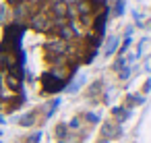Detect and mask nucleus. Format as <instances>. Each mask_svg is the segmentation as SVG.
I'll return each instance as SVG.
<instances>
[{
	"label": "nucleus",
	"mask_w": 151,
	"mask_h": 143,
	"mask_svg": "<svg viewBox=\"0 0 151 143\" xmlns=\"http://www.w3.org/2000/svg\"><path fill=\"white\" fill-rule=\"evenodd\" d=\"M6 2H9V4H13V6H19L23 0H6Z\"/></svg>",
	"instance_id": "obj_2"
},
{
	"label": "nucleus",
	"mask_w": 151,
	"mask_h": 143,
	"mask_svg": "<svg viewBox=\"0 0 151 143\" xmlns=\"http://www.w3.org/2000/svg\"><path fill=\"white\" fill-rule=\"evenodd\" d=\"M124 11V0H116V4H114V15H120Z\"/></svg>",
	"instance_id": "obj_1"
}]
</instances>
